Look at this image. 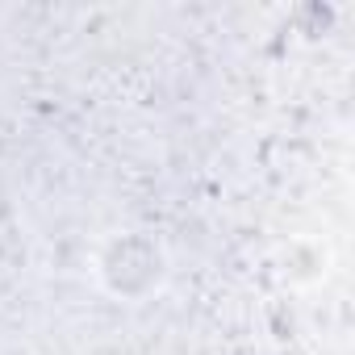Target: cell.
Segmentation results:
<instances>
[{
	"instance_id": "obj_1",
	"label": "cell",
	"mask_w": 355,
	"mask_h": 355,
	"mask_svg": "<svg viewBox=\"0 0 355 355\" xmlns=\"http://www.w3.org/2000/svg\"><path fill=\"white\" fill-rule=\"evenodd\" d=\"M96 276H101L105 293H113L117 301L138 305V301H146L150 293L163 288L167 251L146 230H117V234H109V243L96 255Z\"/></svg>"
}]
</instances>
